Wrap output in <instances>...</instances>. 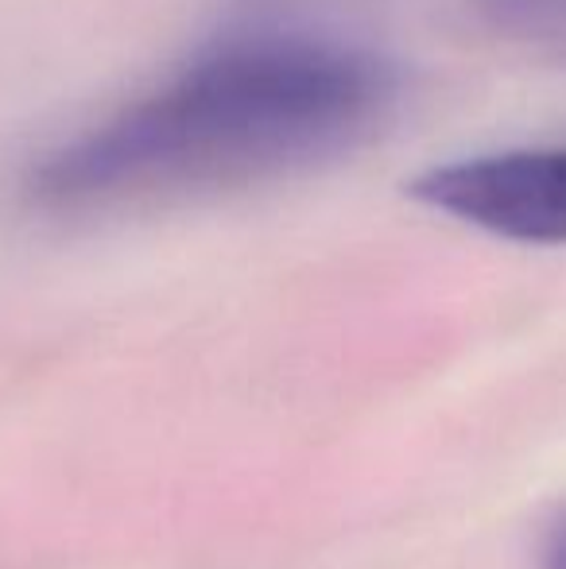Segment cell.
<instances>
[{
  "label": "cell",
  "mask_w": 566,
  "mask_h": 569,
  "mask_svg": "<svg viewBox=\"0 0 566 569\" xmlns=\"http://www.w3.org/2000/svg\"><path fill=\"white\" fill-rule=\"evenodd\" d=\"M485 28L566 62V0H474Z\"/></svg>",
  "instance_id": "obj_3"
},
{
  "label": "cell",
  "mask_w": 566,
  "mask_h": 569,
  "mask_svg": "<svg viewBox=\"0 0 566 569\" xmlns=\"http://www.w3.org/2000/svg\"><path fill=\"white\" fill-rule=\"evenodd\" d=\"M396 106L400 70L365 47L237 36L47 151L28 190L51 210H109L287 179L369 143Z\"/></svg>",
  "instance_id": "obj_1"
},
{
  "label": "cell",
  "mask_w": 566,
  "mask_h": 569,
  "mask_svg": "<svg viewBox=\"0 0 566 569\" xmlns=\"http://www.w3.org/2000/svg\"><path fill=\"white\" fill-rule=\"evenodd\" d=\"M544 569H566V516H559L544 542Z\"/></svg>",
  "instance_id": "obj_4"
},
{
  "label": "cell",
  "mask_w": 566,
  "mask_h": 569,
  "mask_svg": "<svg viewBox=\"0 0 566 569\" xmlns=\"http://www.w3.org/2000/svg\"><path fill=\"white\" fill-rule=\"evenodd\" d=\"M411 198L520 244H566V148L497 151L430 167L411 182Z\"/></svg>",
  "instance_id": "obj_2"
}]
</instances>
